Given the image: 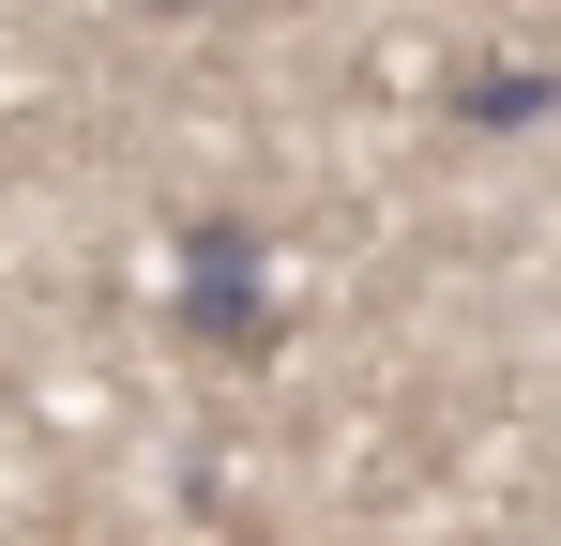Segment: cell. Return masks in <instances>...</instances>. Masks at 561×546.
<instances>
[{
  "instance_id": "cell-1",
  "label": "cell",
  "mask_w": 561,
  "mask_h": 546,
  "mask_svg": "<svg viewBox=\"0 0 561 546\" xmlns=\"http://www.w3.org/2000/svg\"><path fill=\"white\" fill-rule=\"evenodd\" d=\"M183 334L213 364H259V350H274V259H259L243 213H197V228H183Z\"/></svg>"
},
{
  "instance_id": "cell-2",
  "label": "cell",
  "mask_w": 561,
  "mask_h": 546,
  "mask_svg": "<svg viewBox=\"0 0 561 546\" xmlns=\"http://www.w3.org/2000/svg\"><path fill=\"white\" fill-rule=\"evenodd\" d=\"M456 122H547V61H470V77H456Z\"/></svg>"
}]
</instances>
